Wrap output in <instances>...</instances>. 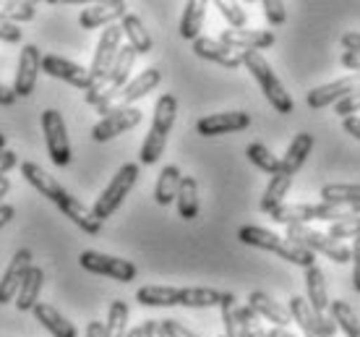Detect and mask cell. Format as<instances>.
<instances>
[{"label":"cell","instance_id":"cell-1","mask_svg":"<svg viewBox=\"0 0 360 337\" xmlns=\"http://www.w3.org/2000/svg\"><path fill=\"white\" fill-rule=\"evenodd\" d=\"M238 241L245 243V246L274 251V254L282 256L285 262L303 267V269L316 265V256L311 254V251H306L303 246H297V243H292V241H288V238L277 236V233H271V230L259 228V225H243V228L238 230Z\"/></svg>","mask_w":360,"mask_h":337},{"label":"cell","instance_id":"cell-2","mask_svg":"<svg viewBox=\"0 0 360 337\" xmlns=\"http://www.w3.org/2000/svg\"><path fill=\"white\" fill-rule=\"evenodd\" d=\"M175 115H178V100H175V94H162L157 100V105H154L152 128H149L144 144H141V155H139V160L144 165H154L165 155L170 131L175 126Z\"/></svg>","mask_w":360,"mask_h":337},{"label":"cell","instance_id":"cell-3","mask_svg":"<svg viewBox=\"0 0 360 337\" xmlns=\"http://www.w3.org/2000/svg\"><path fill=\"white\" fill-rule=\"evenodd\" d=\"M240 58H243V65L251 71L253 79L259 82V87H262V91H264V97L269 100V105L274 108V113H279V115H290V113H292V108H295V102H292V97L285 91L282 82L277 79V73L271 71L269 61H266L262 53H253V50H248V53H240Z\"/></svg>","mask_w":360,"mask_h":337},{"label":"cell","instance_id":"cell-4","mask_svg":"<svg viewBox=\"0 0 360 337\" xmlns=\"http://www.w3.org/2000/svg\"><path fill=\"white\" fill-rule=\"evenodd\" d=\"M285 238L297 243V246H303L311 254H324L326 259H332L334 265H347V262H352V248H347L342 241L332 238L329 233L314 230L308 228V225H290Z\"/></svg>","mask_w":360,"mask_h":337},{"label":"cell","instance_id":"cell-5","mask_svg":"<svg viewBox=\"0 0 360 337\" xmlns=\"http://www.w3.org/2000/svg\"><path fill=\"white\" fill-rule=\"evenodd\" d=\"M136 178H139V165L136 163H126L115 175H112V181L108 183V189L99 193V199L94 201V217L97 220H108L110 215H115L117 207L126 201V196L131 193L134 189Z\"/></svg>","mask_w":360,"mask_h":337},{"label":"cell","instance_id":"cell-6","mask_svg":"<svg viewBox=\"0 0 360 337\" xmlns=\"http://www.w3.org/2000/svg\"><path fill=\"white\" fill-rule=\"evenodd\" d=\"M42 131H45L47 155L58 167H65L71 163V141H68V131H65V120L58 110H45L42 113Z\"/></svg>","mask_w":360,"mask_h":337},{"label":"cell","instance_id":"cell-7","mask_svg":"<svg viewBox=\"0 0 360 337\" xmlns=\"http://www.w3.org/2000/svg\"><path fill=\"white\" fill-rule=\"evenodd\" d=\"M144 118V113L139 108H110L102 118L94 123L91 128V139L94 141H110V139L120 136V134H126L131 128H136Z\"/></svg>","mask_w":360,"mask_h":337},{"label":"cell","instance_id":"cell-8","mask_svg":"<svg viewBox=\"0 0 360 337\" xmlns=\"http://www.w3.org/2000/svg\"><path fill=\"white\" fill-rule=\"evenodd\" d=\"M120 39H123L120 24H117V27H108L102 32V37H99L97 50H94V61H91V68H89L94 87L105 82L108 73L112 71V65H115V61H117V53H120ZM94 87H91V89H94Z\"/></svg>","mask_w":360,"mask_h":337},{"label":"cell","instance_id":"cell-9","mask_svg":"<svg viewBox=\"0 0 360 337\" xmlns=\"http://www.w3.org/2000/svg\"><path fill=\"white\" fill-rule=\"evenodd\" d=\"M288 311H290V317L295 319L297 327L306 332V337H332L334 332H337V324H334L332 317L316 314V311L311 309L308 298H303V295H292L288 303Z\"/></svg>","mask_w":360,"mask_h":337},{"label":"cell","instance_id":"cell-10","mask_svg":"<svg viewBox=\"0 0 360 337\" xmlns=\"http://www.w3.org/2000/svg\"><path fill=\"white\" fill-rule=\"evenodd\" d=\"M79 265L91 274H105V277H112L117 283H131L136 280V265L128 262V259H117V256L99 254V251H82L79 256Z\"/></svg>","mask_w":360,"mask_h":337},{"label":"cell","instance_id":"cell-11","mask_svg":"<svg viewBox=\"0 0 360 337\" xmlns=\"http://www.w3.org/2000/svg\"><path fill=\"white\" fill-rule=\"evenodd\" d=\"M42 71H45L47 76L60 79V82L71 84V87H76V89H82V91H89L91 87H94L89 68L73 63V61H65L60 55H42Z\"/></svg>","mask_w":360,"mask_h":337},{"label":"cell","instance_id":"cell-12","mask_svg":"<svg viewBox=\"0 0 360 337\" xmlns=\"http://www.w3.org/2000/svg\"><path fill=\"white\" fill-rule=\"evenodd\" d=\"M355 91H360V73L337 79V82L324 84V87H316V89L308 91L306 102H308V108L321 110V108H329V105H337V102L347 100Z\"/></svg>","mask_w":360,"mask_h":337},{"label":"cell","instance_id":"cell-13","mask_svg":"<svg viewBox=\"0 0 360 337\" xmlns=\"http://www.w3.org/2000/svg\"><path fill=\"white\" fill-rule=\"evenodd\" d=\"M32 267H34L32 265V251L29 248H18L16 254H13V259H11L8 269L0 277V306L16 301L21 283H24V277L29 274Z\"/></svg>","mask_w":360,"mask_h":337},{"label":"cell","instance_id":"cell-14","mask_svg":"<svg viewBox=\"0 0 360 337\" xmlns=\"http://www.w3.org/2000/svg\"><path fill=\"white\" fill-rule=\"evenodd\" d=\"M219 42L227 45L230 50H240V53H259L274 45V32L269 29H225L219 34Z\"/></svg>","mask_w":360,"mask_h":337},{"label":"cell","instance_id":"cell-15","mask_svg":"<svg viewBox=\"0 0 360 337\" xmlns=\"http://www.w3.org/2000/svg\"><path fill=\"white\" fill-rule=\"evenodd\" d=\"M251 126V115L243 110H233V113H214L207 118H198L196 134L201 136H222V134H235Z\"/></svg>","mask_w":360,"mask_h":337},{"label":"cell","instance_id":"cell-16","mask_svg":"<svg viewBox=\"0 0 360 337\" xmlns=\"http://www.w3.org/2000/svg\"><path fill=\"white\" fill-rule=\"evenodd\" d=\"M42 71V55L37 45H24L21 55H18V71L16 82H13V91L18 97H29L37 87V76Z\"/></svg>","mask_w":360,"mask_h":337},{"label":"cell","instance_id":"cell-17","mask_svg":"<svg viewBox=\"0 0 360 337\" xmlns=\"http://www.w3.org/2000/svg\"><path fill=\"white\" fill-rule=\"evenodd\" d=\"M128 16V6L123 0H108V3H94L89 8L82 11L79 24L82 29H97V27H115V21H123Z\"/></svg>","mask_w":360,"mask_h":337},{"label":"cell","instance_id":"cell-18","mask_svg":"<svg viewBox=\"0 0 360 337\" xmlns=\"http://www.w3.org/2000/svg\"><path fill=\"white\" fill-rule=\"evenodd\" d=\"M160 82H162V73L157 71V68H146V71H141L136 79L128 82L126 89L120 91V94H117V100L112 102V108H134V102L141 100V97H146L152 89H157ZM105 113H108V110H105Z\"/></svg>","mask_w":360,"mask_h":337},{"label":"cell","instance_id":"cell-19","mask_svg":"<svg viewBox=\"0 0 360 337\" xmlns=\"http://www.w3.org/2000/svg\"><path fill=\"white\" fill-rule=\"evenodd\" d=\"M21 175H24V178H27V181L34 186L37 191L42 193V196H47V199L53 201L55 207H58V204H60V201L68 196V191H65L63 186L55 181V178L47 173V170H42V167H39L37 163H21Z\"/></svg>","mask_w":360,"mask_h":337},{"label":"cell","instance_id":"cell-20","mask_svg":"<svg viewBox=\"0 0 360 337\" xmlns=\"http://www.w3.org/2000/svg\"><path fill=\"white\" fill-rule=\"evenodd\" d=\"M193 53L204 61H212V63H219L225 68H240L243 65V58L240 53L230 50L227 45H222L219 39H212V37H198L193 42Z\"/></svg>","mask_w":360,"mask_h":337},{"label":"cell","instance_id":"cell-21","mask_svg":"<svg viewBox=\"0 0 360 337\" xmlns=\"http://www.w3.org/2000/svg\"><path fill=\"white\" fill-rule=\"evenodd\" d=\"M311 149H314V136H311V134H306V131L295 134V139L290 141L288 152H285V157H282L279 173L295 178V173L303 167V163H306V157L311 155Z\"/></svg>","mask_w":360,"mask_h":337},{"label":"cell","instance_id":"cell-22","mask_svg":"<svg viewBox=\"0 0 360 337\" xmlns=\"http://www.w3.org/2000/svg\"><path fill=\"white\" fill-rule=\"evenodd\" d=\"M58 210L63 212L73 225H79L84 233H89V236H97L99 230H102V220L94 217V212H91L89 207H84L82 201L76 199V196H71V193L58 204Z\"/></svg>","mask_w":360,"mask_h":337},{"label":"cell","instance_id":"cell-23","mask_svg":"<svg viewBox=\"0 0 360 337\" xmlns=\"http://www.w3.org/2000/svg\"><path fill=\"white\" fill-rule=\"evenodd\" d=\"M32 314H34V319L53 337H79V329L73 327L71 322L65 319L55 306H50V303H37Z\"/></svg>","mask_w":360,"mask_h":337},{"label":"cell","instance_id":"cell-24","mask_svg":"<svg viewBox=\"0 0 360 337\" xmlns=\"http://www.w3.org/2000/svg\"><path fill=\"white\" fill-rule=\"evenodd\" d=\"M248 306H251L259 317H264L266 322H274V327L288 329V324L292 322V319H290V311L282 309L277 301H271L264 291H251V293H248Z\"/></svg>","mask_w":360,"mask_h":337},{"label":"cell","instance_id":"cell-25","mask_svg":"<svg viewBox=\"0 0 360 337\" xmlns=\"http://www.w3.org/2000/svg\"><path fill=\"white\" fill-rule=\"evenodd\" d=\"M306 298L311 303V309L316 314H324L332 301H329V293H326V280H324V272H321V267L314 265L306 269Z\"/></svg>","mask_w":360,"mask_h":337},{"label":"cell","instance_id":"cell-26","mask_svg":"<svg viewBox=\"0 0 360 337\" xmlns=\"http://www.w3.org/2000/svg\"><path fill=\"white\" fill-rule=\"evenodd\" d=\"M180 183H183V175H180L178 165H165L160 178H157V186H154V201L160 207H167L178 199Z\"/></svg>","mask_w":360,"mask_h":337},{"label":"cell","instance_id":"cell-27","mask_svg":"<svg viewBox=\"0 0 360 337\" xmlns=\"http://www.w3.org/2000/svg\"><path fill=\"white\" fill-rule=\"evenodd\" d=\"M42 283H45V272L39 267H32L29 274L21 283V291L16 295V309L18 311H34V306L39 303V291H42Z\"/></svg>","mask_w":360,"mask_h":337},{"label":"cell","instance_id":"cell-28","mask_svg":"<svg viewBox=\"0 0 360 337\" xmlns=\"http://www.w3.org/2000/svg\"><path fill=\"white\" fill-rule=\"evenodd\" d=\"M120 29H123V37L128 39V47H134L136 55L152 53V37H149L141 18L134 16V13H128V16L120 21Z\"/></svg>","mask_w":360,"mask_h":337},{"label":"cell","instance_id":"cell-29","mask_svg":"<svg viewBox=\"0 0 360 337\" xmlns=\"http://www.w3.org/2000/svg\"><path fill=\"white\" fill-rule=\"evenodd\" d=\"M136 301L141 306H180V288L170 285H144L136 291Z\"/></svg>","mask_w":360,"mask_h":337},{"label":"cell","instance_id":"cell-30","mask_svg":"<svg viewBox=\"0 0 360 337\" xmlns=\"http://www.w3.org/2000/svg\"><path fill=\"white\" fill-rule=\"evenodd\" d=\"M321 201L337 207H360V183H326Z\"/></svg>","mask_w":360,"mask_h":337},{"label":"cell","instance_id":"cell-31","mask_svg":"<svg viewBox=\"0 0 360 337\" xmlns=\"http://www.w3.org/2000/svg\"><path fill=\"white\" fill-rule=\"evenodd\" d=\"M204 16H207V3L188 0V3H186V11H183V18H180V37L196 42L198 32L204 27Z\"/></svg>","mask_w":360,"mask_h":337},{"label":"cell","instance_id":"cell-32","mask_svg":"<svg viewBox=\"0 0 360 337\" xmlns=\"http://www.w3.org/2000/svg\"><path fill=\"white\" fill-rule=\"evenodd\" d=\"M269 217L282 225H308L314 220V204H279L277 210L269 212Z\"/></svg>","mask_w":360,"mask_h":337},{"label":"cell","instance_id":"cell-33","mask_svg":"<svg viewBox=\"0 0 360 337\" xmlns=\"http://www.w3.org/2000/svg\"><path fill=\"white\" fill-rule=\"evenodd\" d=\"M222 303V293L214 288H180V306L186 309H212Z\"/></svg>","mask_w":360,"mask_h":337},{"label":"cell","instance_id":"cell-34","mask_svg":"<svg viewBox=\"0 0 360 337\" xmlns=\"http://www.w3.org/2000/svg\"><path fill=\"white\" fill-rule=\"evenodd\" d=\"M175 201H178V215L183 220H193L198 215V183L193 175H183Z\"/></svg>","mask_w":360,"mask_h":337},{"label":"cell","instance_id":"cell-35","mask_svg":"<svg viewBox=\"0 0 360 337\" xmlns=\"http://www.w3.org/2000/svg\"><path fill=\"white\" fill-rule=\"evenodd\" d=\"M290 186H292V178H290V175H282V173L271 175L269 186H266V191H264V196H262V204H259V210L266 212V215L277 210L279 204H282V199L288 196Z\"/></svg>","mask_w":360,"mask_h":337},{"label":"cell","instance_id":"cell-36","mask_svg":"<svg viewBox=\"0 0 360 337\" xmlns=\"http://www.w3.org/2000/svg\"><path fill=\"white\" fill-rule=\"evenodd\" d=\"M329 311H332V319L334 324L342 329L347 337H360V319L358 314L352 311V306L347 301H332V306H329Z\"/></svg>","mask_w":360,"mask_h":337},{"label":"cell","instance_id":"cell-37","mask_svg":"<svg viewBox=\"0 0 360 337\" xmlns=\"http://www.w3.org/2000/svg\"><path fill=\"white\" fill-rule=\"evenodd\" d=\"M37 16V3L32 0H6L0 3V18H6L11 24H24Z\"/></svg>","mask_w":360,"mask_h":337},{"label":"cell","instance_id":"cell-38","mask_svg":"<svg viewBox=\"0 0 360 337\" xmlns=\"http://www.w3.org/2000/svg\"><path fill=\"white\" fill-rule=\"evenodd\" d=\"M219 311H222L225 337H245L243 324H240V317H238V303H235L233 293H222V303H219Z\"/></svg>","mask_w":360,"mask_h":337},{"label":"cell","instance_id":"cell-39","mask_svg":"<svg viewBox=\"0 0 360 337\" xmlns=\"http://www.w3.org/2000/svg\"><path fill=\"white\" fill-rule=\"evenodd\" d=\"M128 335V303L112 301L105 322V337H126Z\"/></svg>","mask_w":360,"mask_h":337},{"label":"cell","instance_id":"cell-40","mask_svg":"<svg viewBox=\"0 0 360 337\" xmlns=\"http://www.w3.org/2000/svg\"><path fill=\"white\" fill-rule=\"evenodd\" d=\"M245 157H248V160H251L259 170H264V173H271V175L279 173V165H282V160H277V157L271 155L264 144H259V141H253V144L245 146Z\"/></svg>","mask_w":360,"mask_h":337},{"label":"cell","instance_id":"cell-41","mask_svg":"<svg viewBox=\"0 0 360 337\" xmlns=\"http://www.w3.org/2000/svg\"><path fill=\"white\" fill-rule=\"evenodd\" d=\"M238 317H240V324H243L245 337H269V332L262 327V317L251 309V306H238Z\"/></svg>","mask_w":360,"mask_h":337},{"label":"cell","instance_id":"cell-42","mask_svg":"<svg viewBox=\"0 0 360 337\" xmlns=\"http://www.w3.org/2000/svg\"><path fill=\"white\" fill-rule=\"evenodd\" d=\"M217 8H219V13L227 18V24L233 29H245V24H248V16H245V11L240 3H227V0H219L217 3Z\"/></svg>","mask_w":360,"mask_h":337},{"label":"cell","instance_id":"cell-43","mask_svg":"<svg viewBox=\"0 0 360 337\" xmlns=\"http://www.w3.org/2000/svg\"><path fill=\"white\" fill-rule=\"evenodd\" d=\"M329 236L332 238H360V217H350V220H342V222H332V228H329Z\"/></svg>","mask_w":360,"mask_h":337},{"label":"cell","instance_id":"cell-44","mask_svg":"<svg viewBox=\"0 0 360 337\" xmlns=\"http://www.w3.org/2000/svg\"><path fill=\"white\" fill-rule=\"evenodd\" d=\"M264 16H266V21H269L271 27L285 24V18H288L285 3H282V0H264Z\"/></svg>","mask_w":360,"mask_h":337},{"label":"cell","instance_id":"cell-45","mask_svg":"<svg viewBox=\"0 0 360 337\" xmlns=\"http://www.w3.org/2000/svg\"><path fill=\"white\" fill-rule=\"evenodd\" d=\"M334 113L340 115V118H352L355 113H360V91H355V94H350L347 100H342V102H337L334 105Z\"/></svg>","mask_w":360,"mask_h":337},{"label":"cell","instance_id":"cell-46","mask_svg":"<svg viewBox=\"0 0 360 337\" xmlns=\"http://www.w3.org/2000/svg\"><path fill=\"white\" fill-rule=\"evenodd\" d=\"M160 324H162V332L167 337H198L196 332H191V329L186 327V324H180L178 319H162Z\"/></svg>","mask_w":360,"mask_h":337},{"label":"cell","instance_id":"cell-47","mask_svg":"<svg viewBox=\"0 0 360 337\" xmlns=\"http://www.w3.org/2000/svg\"><path fill=\"white\" fill-rule=\"evenodd\" d=\"M0 39L3 42H21V29L6 18H0Z\"/></svg>","mask_w":360,"mask_h":337},{"label":"cell","instance_id":"cell-48","mask_svg":"<svg viewBox=\"0 0 360 337\" xmlns=\"http://www.w3.org/2000/svg\"><path fill=\"white\" fill-rule=\"evenodd\" d=\"M352 285L360 293V238L352 241Z\"/></svg>","mask_w":360,"mask_h":337},{"label":"cell","instance_id":"cell-49","mask_svg":"<svg viewBox=\"0 0 360 337\" xmlns=\"http://www.w3.org/2000/svg\"><path fill=\"white\" fill-rule=\"evenodd\" d=\"M18 165V157L16 152H11V149H0V178H6L11 167H16Z\"/></svg>","mask_w":360,"mask_h":337},{"label":"cell","instance_id":"cell-50","mask_svg":"<svg viewBox=\"0 0 360 337\" xmlns=\"http://www.w3.org/2000/svg\"><path fill=\"white\" fill-rule=\"evenodd\" d=\"M340 45L347 50V53H360V32H347V34L340 37Z\"/></svg>","mask_w":360,"mask_h":337},{"label":"cell","instance_id":"cell-51","mask_svg":"<svg viewBox=\"0 0 360 337\" xmlns=\"http://www.w3.org/2000/svg\"><path fill=\"white\" fill-rule=\"evenodd\" d=\"M340 63H342L345 68H350V71L358 73L360 71V53H347V50H345L342 58H340Z\"/></svg>","mask_w":360,"mask_h":337},{"label":"cell","instance_id":"cell-52","mask_svg":"<svg viewBox=\"0 0 360 337\" xmlns=\"http://www.w3.org/2000/svg\"><path fill=\"white\" fill-rule=\"evenodd\" d=\"M141 327H144V337H167L162 332V324H160L157 319H146Z\"/></svg>","mask_w":360,"mask_h":337},{"label":"cell","instance_id":"cell-53","mask_svg":"<svg viewBox=\"0 0 360 337\" xmlns=\"http://www.w3.org/2000/svg\"><path fill=\"white\" fill-rule=\"evenodd\" d=\"M16 100H18L16 91L11 89V87H6V84H0V105H6V108H8V105H13Z\"/></svg>","mask_w":360,"mask_h":337},{"label":"cell","instance_id":"cell-54","mask_svg":"<svg viewBox=\"0 0 360 337\" xmlns=\"http://www.w3.org/2000/svg\"><path fill=\"white\" fill-rule=\"evenodd\" d=\"M345 131H347V134H350V136H355L360 141V118L358 115H352V118H345Z\"/></svg>","mask_w":360,"mask_h":337},{"label":"cell","instance_id":"cell-55","mask_svg":"<svg viewBox=\"0 0 360 337\" xmlns=\"http://www.w3.org/2000/svg\"><path fill=\"white\" fill-rule=\"evenodd\" d=\"M13 215H16V210H13L11 204H3V207H0V230L6 228L11 220H13Z\"/></svg>","mask_w":360,"mask_h":337},{"label":"cell","instance_id":"cell-56","mask_svg":"<svg viewBox=\"0 0 360 337\" xmlns=\"http://www.w3.org/2000/svg\"><path fill=\"white\" fill-rule=\"evenodd\" d=\"M86 337H105V324L102 322H89L86 324Z\"/></svg>","mask_w":360,"mask_h":337},{"label":"cell","instance_id":"cell-57","mask_svg":"<svg viewBox=\"0 0 360 337\" xmlns=\"http://www.w3.org/2000/svg\"><path fill=\"white\" fill-rule=\"evenodd\" d=\"M8 191H11V181L8 178H0V207H3V199H6Z\"/></svg>","mask_w":360,"mask_h":337},{"label":"cell","instance_id":"cell-58","mask_svg":"<svg viewBox=\"0 0 360 337\" xmlns=\"http://www.w3.org/2000/svg\"><path fill=\"white\" fill-rule=\"evenodd\" d=\"M269 337H295V335H292V332H288L285 327H271Z\"/></svg>","mask_w":360,"mask_h":337},{"label":"cell","instance_id":"cell-59","mask_svg":"<svg viewBox=\"0 0 360 337\" xmlns=\"http://www.w3.org/2000/svg\"><path fill=\"white\" fill-rule=\"evenodd\" d=\"M126 337H144V327H134V329H128V335Z\"/></svg>","mask_w":360,"mask_h":337},{"label":"cell","instance_id":"cell-60","mask_svg":"<svg viewBox=\"0 0 360 337\" xmlns=\"http://www.w3.org/2000/svg\"><path fill=\"white\" fill-rule=\"evenodd\" d=\"M3 146H6V136H3V134H0V149H3Z\"/></svg>","mask_w":360,"mask_h":337},{"label":"cell","instance_id":"cell-61","mask_svg":"<svg viewBox=\"0 0 360 337\" xmlns=\"http://www.w3.org/2000/svg\"><path fill=\"white\" fill-rule=\"evenodd\" d=\"M222 337H225V335H222Z\"/></svg>","mask_w":360,"mask_h":337}]
</instances>
